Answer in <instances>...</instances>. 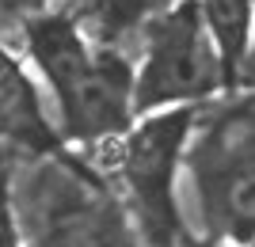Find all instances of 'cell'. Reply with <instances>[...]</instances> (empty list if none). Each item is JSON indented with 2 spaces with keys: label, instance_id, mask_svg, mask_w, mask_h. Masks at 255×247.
<instances>
[{
  "label": "cell",
  "instance_id": "277c9868",
  "mask_svg": "<svg viewBox=\"0 0 255 247\" xmlns=\"http://www.w3.org/2000/svg\"><path fill=\"white\" fill-rule=\"evenodd\" d=\"M179 171L194 190L202 236L225 247H252L255 236V122L252 91H229L217 107H198Z\"/></svg>",
  "mask_w": 255,
  "mask_h": 247
},
{
  "label": "cell",
  "instance_id": "ba28073f",
  "mask_svg": "<svg viewBox=\"0 0 255 247\" xmlns=\"http://www.w3.org/2000/svg\"><path fill=\"white\" fill-rule=\"evenodd\" d=\"M8 171H11L8 156H0V247H23L19 244V225H15V205H11Z\"/></svg>",
  "mask_w": 255,
  "mask_h": 247
},
{
  "label": "cell",
  "instance_id": "9c48e42d",
  "mask_svg": "<svg viewBox=\"0 0 255 247\" xmlns=\"http://www.w3.org/2000/svg\"><path fill=\"white\" fill-rule=\"evenodd\" d=\"M11 65H15V57H11V54H8V50H4V46H0V76L8 73Z\"/></svg>",
  "mask_w": 255,
  "mask_h": 247
},
{
  "label": "cell",
  "instance_id": "8992f818",
  "mask_svg": "<svg viewBox=\"0 0 255 247\" xmlns=\"http://www.w3.org/2000/svg\"><path fill=\"white\" fill-rule=\"evenodd\" d=\"M0 145H8L15 152H27V156L65 149L57 141L53 118L46 114V103L38 95V87L23 73L19 61L0 76Z\"/></svg>",
  "mask_w": 255,
  "mask_h": 247
},
{
  "label": "cell",
  "instance_id": "3957f363",
  "mask_svg": "<svg viewBox=\"0 0 255 247\" xmlns=\"http://www.w3.org/2000/svg\"><path fill=\"white\" fill-rule=\"evenodd\" d=\"M198 107H168L133 118L118 137L88 149V167L118 194L145 247H191L194 232L179 217L175 179Z\"/></svg>",
  "mask_w": 255,
  "mask_h": 247
},
{
  "label": "cell",
  "instance_id": "6da1fadb",
  "mask_svg": "<svg viewBox=\"0 0 255 247\" xmlns=\"http://www.w3.org/2000/svg\"><path fill=\"white\" fill-rule=\"evenodd\" d=\"M27 54L53 95L57 141L96 149L133 126V61L96 42L69 11H42L23 27Z\"/></svg>",
  "mask_w": 255,
  "mask_h": 247
},
{
  "label": "cell",
  "instance_id": "52a82bcc",
  "mask_svg": "<svg viewBox=\"0 0 255 247\" xmlns=\"http://www.w3.org/2000/svg\"><path fill=\"white\" fill-rule=\"evenodd\" d=\"M202 23L210 31L225 69L229 91H248L252 80V0H198Z\"/></svg>",
  "mask_w": 255,
  "mask_h": 247
},
{
  "label": "cell",
  "instance_id": "5b68a950",
  "mask_svg": "<svg viewBox=\"0 0 255 247\" xmlns=\"http://www.w3.org/2000/svg\"><path fill=\"white\" fill-rule=\"evenodd\" d=\"M229 91L225 69L198 0H171L141 23V65H133V118L168 107H202Z\"/></svg>",
  "mask_w": 255,
  "mask_h": 247
},
{
  "label": "cell",
  "instance_id": "7a4b0ae2",
  "mask_svg": "<svg viewBox=\"0 0 255 247\" xmlns=\"http://www.w3.org/2000/svg\"><path fill=\"white\" fill-rule=\"evenodd\" d=\"M23 247H145L118 194L69 149L8 171Z\"/></svg>",
  "mask_w": 255,
  "mask_h": 247
}]
</instances>
